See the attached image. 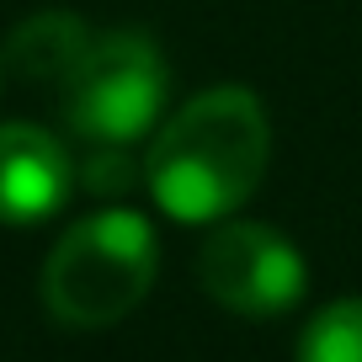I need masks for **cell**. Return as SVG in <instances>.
<instances>
[{
	"label": "cell",
	"mask_w": 362,
	"mask_h": 362,
	"mask_svg": "<svg viewBox=\"0 0 362 362\" xmlns=\"http://www.w3.org/2000/svg\"><path fill=\"white\" fill-rule=\"evenodd\" d=\"M272 128L267 107L245 86H218L170 112L144 155L155 203L181 224L229 218L267 176Z\"/></svg>",
	"instance_id": "1"
},
{
	"label": "cell",
	"mask_w": 362,
	"mask_h": 362,
	"mask_svg": "<svg viewBox=\"0 0 362 362\" xmlns=\"http://www.w3.org/2000/svg\"><path fill=\"white\" fill-rule=\"evenodd\" d=\"M160 267V245L144 214L107 208L64 229L43 261V304L69 330H102L117 325L144 304Z\"/></svg>",
	"instance_id": "2"
},
{
	"label": "cell",
	"mask_w": 362,
	"mask_h": 362,
	"mask_svg": "<svg viewBox=\"0 0 362 362\" xmlns=\"http://www.w3.org/2000/svg\"><path fill=\"white\" fill-rule=\"evenodd\" d=\"M59 102H64V123L86 144L123 149L139 134H149L165 107V59L144 33L90 37L75 69L59 80Z\"/></svg>",
	"instance_id": "3"
},
{
	"label": "cell",
	"mask_w": 362,
	"mask_h": 362,
	"mask_svg": "<svg viewBox=\"0 0 362 362\" xmlns=\"http://www.w3.org/2000/svg\"><path fill=\"white\" fill-rule=\"evenodd\" d=\"M197 283L214 304L235 309L250 320H272L304 298L309 267L298 256V245L288 235H277L272 224H218L197 250Z\"/></svg>",
	"instance_id": "4"
},
{
	"label": "cell",
	"mask_w": 362,
	"mask_h": 362,
	"mask_svg": "<svg viewBox=\"0 0 362 362\" xmlns=\"http://www.w3.org/2000/svg\"><path fill=\"white\" fill-rule=\"evenodd\" d=\"M64 144L37 123H0V224H37L59 214L69 197Z\"/></svg>",
	"instance_id": "5"
},
{
	"label": "cell",
	"mask_w": 362,
	"mask_h": 362,
	"mask_svg": "<svg viewBox=\"0 0 362 362\" xmlns=\"http://www.w3.org/2000/svg\"><path fill=\"white\" fill-rule=\"evenodd\" d=\"M86 43H90V33H86L80 16L43 11V16H27V22L11 33L0 64L16 69L22 80H54V86H59V80L75 69V59L86 54Z\"/></svg>",
	"instance_id": "6"
},
{
	"label": "cell",
	"mask_w": 362,
	"mask_h": 362,
	"mask_svg": "<svg viewBox=\"0 0 362 362\" xmlns=\"http://www.w3.org/2000/svg\"><path fill=\"white\" fill-rule=\"evenodd\" d=\"M298 362H362V298L320 309L298 336Z\"/></svg>",
	"instance_id": "7"
},
{
	"label": "cell",
	"mask_w": 362,
	"mask_h": 362,
	"mask_svg": "<svg viewBox=\"0 0 362 362\" xmlns=\"http://www.w3.org/2000/svg\"><path fill=\"white\" fill-rule=\"evenodd\" d=\"M0 75H6V64H0Z\"/></svg>",
	"instance_id": "8"
}]
</instances>
